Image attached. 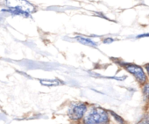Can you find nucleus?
Wrapping results in <instances>:
<instances>
[{"label": "nucleus", "instance_id": "nucleus-7", "mask_svg": "<svg viewBox=\"0 0 149 124\" xmlns=\"http://www.w3.org/2000/svg\"><path fill=\"white\" fill-rule=\"evenodd\" d=\"M143 93L146 99H149V84H146L143 87Z\"/></svg>", "mask_w": 149, "mask_h": 124}, {"label": "nucleus", "instance_id": "nucleus-5", "mask_svg": "<svg viewBox=\"0 0 149 124\" xmlns=\"http://www.w3.org/2000/svg\"><path fill=\"white\" fill-rule=\"evenodd\" d=\"M76 39L78 41V42H80L82 44L91 46V47H96L97 46V43L95 41H93L92 40L89 39V38H85V37H83V36H77Z\"/></svg>", "mask_w": 149, "mask_h": 124}, {"label": "nucleus", "instance_id": "nucleus-3", "mask_svg": "<svg viewBox=\"0 0 149 124\" xmlns=\"http://www.w3.org/2000/svg\"><path fill=\"white\" fill-rule=\"evenodd\" d=\"M86 109H87V106L84 103L74 104L69 106L68 110V115L73 120H78L84 117L86 112Z\"/></svg>", "mask_w": 149, "mask_h": 124}, {"label": "nucleus", "instance_id": "nucleus-11", "mask_svg": "<svg viewBox=\"0 0 149 124\" xmlns=\"http://www.w3.org/2000/svg\"><path fill=\"white\" fill-rule=\"evenodd\" d=\"M113 41L114 40H112V39H105L104 43H111V42H113Z\"/></svg>", "mask_w": 149, "mask_h": 124}, {"label": "nucleus", "instance_id": "nucleus-6", "mask_svg": "<svg viewBox=\"0 0 149 124\" xmlns=\"http://www.w3.org/2000/svg\"><path fill=\"white\" fill-rule=\"evenodd\" d=\"M40 84L47 86H55L61 85V83L59 80H40Z\"/></svg>", "mask_w": 149, "mask_h": 124}, {"label": "nucleus", "instance_id": "nucleus-12", "mask_svg": "<svg viewBox=\"0 0 149 124\" xmlns=\"http://www.w3.org/2000/svg\"><path fill=\"white\" fill-rule=\"evenodd\" d=\"M146 70L147 71V72H148V74H149V64L146 65Z\"/></svg>", "mask_w": 149, "mask_h": 124}, {"label": "nucleus", "instance_id": "nucleus-8", "mask_svg": "<svg viewBox=\"0 0 149 124\" xmlns=\"http://www.w3.org/2000/svg\"><path fill=\"white\" fill-rule=\"evenodd\" d=\"M137 124H149V116L144 117L142 120H140Z\"/></svg>", "mask_w": 149, "mask_h": 124}, {"label": "nucleus", "instance_id": "nucleus-4", "mask_svg": "<svg viewBox=\"0 0 149 124\" xmlns=\"http://www.w3.org/2000/svg\"><path fill=\"white\" fill-rule=\"evenodd\" d=\"M123 65L127 70V71H129L132 75L134 76V78L139 84H144L146 81V76L141 67L132 64H124Z\"/></svg>", "mask_w": 149, "mask_h": 124}, {"label": "nucleus", "instance_id": "nucleus-1", "mask_svg": "<svg viewBox=\"0 0 149 124\" xmlns=\"http://www.w3.org/2000/svg\"><path fill=\"white\" fill-rule=\"evenodd\" d=\"M108 113L101 107L92 108L84 117V124H108Z\"/></svg>", "mask_w": 149, "mask_h": 124}, {"label": "nucleus", "instance_id": "nucleus-9", "mask_svg": "<svg viewBox=\"0 0 149 124\" xmlns=\"http://www.w3.org/2000/svg\"><path fill=\"white\" fill-rule=\"evenodd\" d=\"M111 114L115 117V119L119 122V123H121V124H124V120H123V119L121 118V117H119L118 115H117L116 113H111Z\"/></svg>", "mask_w": 149, "mask_h": 124}, {"label": "nucleus", "instance_id": "nucleus-10", "mask_svg": "<svg viewBox=\"0 0 149 124\" xmlns=\"http://www.w3.org/2000/svg\"><path fill=\"white\" fill-rule=\"evenodd\" d=\"M144 37H149V34H139L137 36V38H144Z\"/></svg>", "mask_w": 149, "mask_h": 124}, {"label": "nucleus", "instance_id": "nucleus-2", "mask_svg": "<svg viewBox=\"0 0 149 124\" xmlns=\"http://www.w3.org/2000/svg\"><path fill=\"white\" fill-rule=\"evenodd\" d=\"M6 5L8 9H15L27 15L34 12V6L26 0H6Z\"/></svg>", "mask_w": 149, "mask_h": 124}]
</instances>
